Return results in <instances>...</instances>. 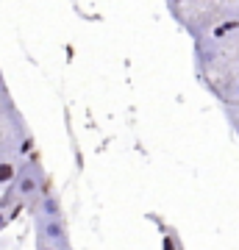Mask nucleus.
I'll return each instance as SVG.
<instances>
[{"mask_svg":"<svg viewBox=\"0 0 239 250\" xmlns=\"http://www.w3.org/2000/svg\"><path fill=\"white\" fill-rule=\"evenodd\" d=\"M14 195H17L20 203H28L34 206L39 197L44 195V172L39 167V161L36 159H28L22 161V167H20V175L14 181Z\"/></svg>","mask_w":239,"mask_h":250,"instance_id":"nucleus-1","label":"nucleus"},{"mask_svg":"<svg viewBox=\"0 0 239 250\" xmlns=\"http://www.w3.org/2000/svg\"><path fill=\"white\" fill-rule=\"evenodd\" d=\"M36 239L47 242L59 250H70V231L64 220H47V217H34Z\"/></svg>","mask_w":239,"mask_h":250,"instance_id":"nucleus-2","label":"nucleus"},{"mask_svg":"<svg viewBox=\"0 0 239 250\" xmlns=\"http://www.w3.org/2000/svg\"><path fill=\"white\" fill-rule=\"evenodd\" d=\"M34 217H47V220H64V211H62V200L53 195V192H44L34 206H31Z\"/></svg>","mask_w":239,"mask_h":250,"instance_id":"nucleus-3","label":"nucleus"},{"mask_svg":"<svg viewBox=\"0 0 239 250\" xmlns=\"http://www.w3.org/2000/svg\"><path fill=\"white\" fill-rule=\"evenodd\" d=\"M20 167L22 164H17L14 159H0V187H14V181H17V175H20Z\"/></svg>","mask_w":239,"mask_h":250,"instance_id":"nucleus-4","label":"nucleus"},{"mask_svg":"<svg viewBox=\"0 0 239 250\" xmlns=\"http://www.w3.org/2000/svg\"><path fill=\"white\" fill-rule=\"evenodd\" d=\"M31 150H34V139H31V134H25L22 139H20V145H17V156H20V159H25V161H28ZM31 159H34V156H31Z\"/></svg>","mask_w":239,"mask_h":250,"instance_id":"nucleus-5","label":"nucleus"},{"mask_svg":"<svg viewBox=\"0 0 239 250\" xmlns=\"http://www.w3.org/2000/svg\"><path fill=\"white\" fill-rule=\"evenodd\" d=\"M161 250H181V245H178L173 231H164V236H161Z\"/></svg>","mask_w":239,"mask_h":250,"instance_id":"nucleus-6","label":"nucleus"},{"mask_svg":"<svg viewBox=\"0 0 239 250\" xmlns=\"http://www.w3.org/2000/svg\"><path fill=\"white\" fill-rule=\"evenodd\" d=\"M11 217H14L11 211H3V208H0V231H3V228L11 223Z\"/></svg>","mask_w":239,"mask_h":250,"instance_id":"nucleus-7","label":"nucleus"},{"mask_svg":"<svg viewBox=\"0 0 239 250\" xmlns=\"http://www.w3.org/2000/svg\"><path fill=\"white\" fill-rule=\"evenodd\" d=\"M36 250H59V248H53V245H47V242H42V239H36Z\"/></svg>","mask_w":239,"mask_h":250,"instance_id":"nucleus-8","label":"nucleus"}]
</instances>
